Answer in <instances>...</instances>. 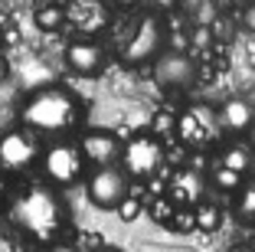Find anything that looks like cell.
Masks as SVG:
<instances>
[{"label": "cell", "mask_w": 255, "mask_h": 252, "mask_svg": "<svg viewBox=\"0 0 255 252\" xmlns=\"http://www.w3.org/2000/svg\"><path fill=\"white\" fill-rule=\"evenodd\" d=\"M82 121V102L66 85H43L30 92L20 105V125L33 134H53L62 138Z\"/></svg>", "instance_id": "cell-1"}, {"label": "cell", "mask_w": 255, "mask_h": 252, "mask_svg": "<svg viewBox=\"0 0 255 252\" xmlns=\"http://www.w3.org/2000/svg\"><path fill=\"white\" fill-rule=\"evenodd\" d=\"M13 220L30 236L59 243L56 233L66 226V203H62L59 190H53V187H26L13 203Z\"/></svg>", "instance_id": "cell-2"}, {"label": "cell", "mask_w": 255, "mask_h": 252, "mask_svg": "<svg viewBox=\"0 0 255 252\" xmlns=\"http://www.w3.org/2000/svg\"><path fill=\"white\" fill-rule=\"evenodd\" d=\"M43 138L33 134L30 128H13L0 134V171L3 174H20L30 171L33 164H43Z\"/></svg>", "instance_id": "cell-3"}, {"label": "cell", "mask_w": 255, "mask_h": 252, "mask_svg": "<svg viewBox=\"0 0 255 252\" xmlns=\"http://www.w3.org/2000/svg\"><path fill=\"white\" fill-rule=\"evenodd\" d=\"M85 154L79 141H53L43 154V174L53 187H72L85 174Z\"/></svg>", "instance_id": "cell-4"}, {"label": "cell", "mask_w": 255, "mask_h": 252, "mask_svg": "<svg viewBox=\"0 0 255 252\" xmlns=\"http://www.w3.org/2000/svg\"><path fill=\"white\" fill-rule=\"evenodd\" d=\"M85 197L92 200V207L118 213L121 203L131 197V177L125 174V167H98L85 180Z\"/></svg>", "instance_id": "cell-5"}, {"label": "cell", "mask_w": 255, "mask_h": 252, "mask_svg": "<svg viewBox=\"0 0 255 252\" xmlns=\"http://www.w3.org/2000/svg\"><path fill=\"white\" fill-rule=\"evenodd\" d=\"M164 23L157 20V16H141L134 26V33H131V39L125 43V62H131V66H141V62H157L160 56H164Z\"/></svg>", "instance_id": "cell-6"}, {"label": "cell", "mask_w": 255, "mask_h": 252, "mask_svg": "<svg viewBox=\"0 0 255 252\" xmlns=\"http://www.w3.org/2000/svg\"><path fill=\"white\" fill-rule=\"evenodd\" d=\"M196 79H200V66L183 49H167L154 62V82L167 92H187L196 85Z\"/></svg>", "instance_id": "cell-7"}, {"label": "cell", "mask_w": 255, "mask_h": 252, "mask_svg": "<svg viewBox=\"0 0 255 252\" xmlns=\"http://www.w3.org/2000/svg\"><path fill=\"white\" fill-rule=\"evenodd\" d=\"M164 164V144L157 134H134L131 141H125V154H121V167L128 177H150L157 174V167Z\"/></svg>", "instance_id": "cell-8"}, {"label": "cell", "mask_w": 255, "mask_h": 252, "mask_svg": "<svg viewBox=\"0 0 255 252\" xmlns=\"http://www.w3.org/2000/svg\"><path fill=\"white\" fill-rule=\"evenodd\" d=\"M219 131H223L219 111L210 108V105H190L187 111H180V118H177V138L183 144H190V148L210 144Z\"/></svg>", "instance_id": "cell-9"}, {"label": "cell", "mask_w": 255, "mask_h": 252, "mask_svg": "<svg viewBox=\"0 0 255 252\" xmlns=\"http://www.w3.org/2000/svg\"><path fill=\"white\" fill-rule=\"evenodd\" d=\"M79 148H82L85 161L98 167H118L121 154H125V141H121L115 131H105V128H92L79 138Z\"/></svg>", "instance_id": "cell-10"}, {"label": "cell", "mask_w": 255, "mask_h": 252, "mask_svg": "<svg viewBox=\"0 0 255 252\" xmlns=\"http://www.w3.org/2000/svg\"><path fill=\"white\" fill-rule=\"evenodd\" d=\"M167 200L173 203V207L180 210H190V207H200L203 203V177L200 171H193V167H183V171H177V177L170 180V187H167Z\"/></svg>", "instance_id": "cell-11"}, {"label": "cell", "mask_w": 255, "mask_h": 252, "mask_svg": "<svg viewBox=\"0 0 255 252\" xmlns=\"http://www.w3.org/2000/svg\"><path fill=\"white\" fill-rule=\"evenodd\" d=\"M66 66L79 75H95L102 69V46L95 39H72L66 46Z\"/></svg>", "instance_id": "cell-12"}, {"label": "cell", "mask_w": 255, "mask_h": 252, "mask_svg": "<svg viewBox=\"0 0 255 252\" xmlns=\"http://www.w3.org/2000/svg\"><path fill=\"white\" fill-rule=\"evenodd\" d=\"M219 125H223V131L249 134L252 125H255V105L246 102V98H229V102L219 108Z\"/></svg>", "instance_id": "cell-13"}, {"label": "cell", "mask_w": 255, "mask_h": 252, "mask_svg": "<svg viewBox=\"0 0 255 252\" xmlns=\"http://www.w3.org/2000/svg\"><path fill=\"white\" fill-rule=\"evenodd\" d=\"M252 148L249 144H242V141H233V144H226L223 151H219V161L216 164H223V167H229V171H236L239 177H246L249 174V167H252Z\"/></svg>", "instance_id": "cell-14"}, {"label": "cell", "mask_w": 255, "mask_h": 252, "mask_svg": "<svg viewBox=\"0 0 255 252\" xmlns=\"http://www.w3.org/2000/svg\"><path fill=\"white\" fill-rule=\"evenodd\" d=\"M193 216H196V230H203V233H216L219 226H223V210H219L216 203L203 200L200 207L193 210Z\"/></svg>", "instance_id": "cell-15"}, {"label": "cell", "mask_w": 255, "mask_h": 252, "mask_svg": "<svg viewBox=\"0 0 255 252\" xmlns=\"http://www.w3.org/2000/svg\"><path fill=\"white\" fill-rule=\"evenodd\" d=\"M36 26L39 30H46V33H56L66 23V7H59V3H46V7H39L36 10Z\"/></svg>", "instance_id": "cell-16"}, {"label": "cell", "mask_w": 255, "mask_h": 252, "mask_svg": "<svg viewBox=\"0 0 255 252\" xmlns=\"http://www.w3.org/2000/svg\"><path fill=\"white\" fill-rule=\"evenodd\" d=\"M236 216L242 223H255V184H246L236 193Z\"/></svg>", "instance_id": "cell-17"}, {"label": "cell", "mask_w": 255, "mask_h": 252, "mask_svg": "<svg viewBox=\"0 0 255 252\" xmlns=\"http://www.w3.org/2000/svg\"><path fill=\"white\" fill-rule=\"evenodd\" d=\"M213 184H216V190H226V193H229V190L239 193L242 187H246L239 174L229 171V167H223V164H213Z\"/></svg>", "instance_id": "cell-18"}, {"label": "cell", "mask_w": 255, "mask_h": 252, "mask_svg": "<svg viewBox=\"0 0 255 252\" xmlns=\"http://www.w3.org/2000/svg\"><path fill=\"white\" fill-rule=\"evenodd\" d=\"M137 213H141V203L134 200V197H128L125 203H121V210H118V216L125 223H131V220H137Z\"/></svg>", "instance_id": "cell-19"}, {"label": "cell", "mask_w": 255, "mask_h": 252, "mask_svg": "<svg viewBox=\"0 0 255 252\" xmlns=\"http://www.w3.org/2000/svg\"><path fill=\"white\" fill-rule=\"evenodd\" d=\"M242 26H246L249 33H255V3H252V7H246V10H242Z\"/></svg>", "instance_id": "cell-20"}, {"label": "cell", "mask_w": 255, "mask_h": 252, "mask_svg": "<svg viewBox=\"0 0 255 252\" xmlns=\"http://www.w3.org/2000/svg\"><path fill=\"white\" fill-rule=\"evenodd\" d=\"M49 252H79V246H72V243H53V246H49Z\"/></svg>", "instance_id": "cell-21"}, {"label": "cell", "mask_w": 255, "mask_h": 252, "mask_svg": "<svg viewBox=\"0 0 255 252\" xmlns=\"http://www.w3.org/2000/svg\"><path fill=\"white\" fill-rule=\"evenodd\" d=\"M7 190H10V174H3V171H0V200L7 197Z\"/></svg>", "instance_id": "cell-22"}, {"label": "cell", "mask_w": 255, "mask_h": 252, "mask_svg": "<svg viewBox=\"0 0 255 252\" xmlns=\"http://www.w3.org/2000/svg\"><path fill=\"white\" fill-rule=\"evenodd\" d=\"M249 148H255V125H252V131H249Z\"/></svg>", "instance_id": "cell-23"}, {"label": "cell", "mask_w": 255, "mask_h": 252, "mask_svg": "<svg viewBox=\"0 0 255 252\" xmlns=\"http://www.w3.org/2000/svg\"><path fill=\"white\" fill-rule=\"evenodd\" d=\"M95 252H121V249H112V246H98Z\"/></svg>", "instance_id": "cell-24"}, {"label": "cell", "mask_w": 255, "mask_h": 252, "mask_svg": "<svg viewBox=\"0 0 255 252\" xmlns=\"http://www.w3.org/2000/svg\"><path fill=\"white\" fill-rule=\"evenodd\" d=\"M229 252H246V249H242V246H233V249H229Z\"/></svg>", "instance_id": "cell-25"}]
</instances>
